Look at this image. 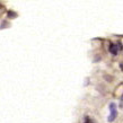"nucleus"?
Returning a JSON list of instances; mask_svg holds the SVG:
<instances>
[{
    "mask_svg": "<svg viewBox=\"0 0 123 123\" xmlns=\"http://www.w3.org/2000/svg\"><path fill=\"white\" fill-rule=\"evenodd\" d=\"M117 116V107H116L115 103H111L110 104V116H108V121L113 122Z\"/></svg>",
    "mask_w": 123,
    "mask_h": 123,
    "instance_id": "obj_1",
    "label": "nucleus"
},
{
    "mask_svg": "<svg viewBox=\"0 0 123 123\" xmlns=\"http://www.w3.org/2000/svg\"><path fill=\"white\" fill-rule=\"evenodd\" d=\"M84 123H97V122L94 119H92V117H86Z\"/></svg>",
    "mask_w": 123,
    "mask_h": 123,
    "instance_id": "obj_3",
    "label": "nucleus"
},
{
    "mask_svg": "<svg viewBox=\"0 0 123 123\" xmlns=\"http://www.w3.org/2000/svg\"><path fill=\"white\" fill-rule=\"evenodd\" d=\"M108 50H110V52L112 53L113 55H117V52H119V48H117V45L116 44H110V48H108Z\"/></svg>",
    "mask_w": 123,
    "mask_h": 123,
    "instance_id": "obj_2",
    "label": "nucleus"
}]
</instances>
